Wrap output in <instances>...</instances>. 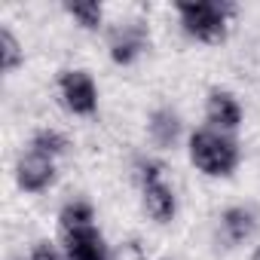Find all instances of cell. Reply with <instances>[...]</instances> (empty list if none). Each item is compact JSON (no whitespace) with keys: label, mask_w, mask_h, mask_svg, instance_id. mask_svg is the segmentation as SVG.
<instances>
[{"label":"cell","mask_w":260,"mask_h":260,"mask_svg":"<svg viewBox=\"0 0 260 260\" xmlns=\"http://www.w3.org/2000/svg\"><path fill=\"white\" fill-rule=\"evenodd\" d=\"M16 184L25 193H43L55 184V159L40 156L34 150L22 153L16 162Z\"/></svg>","instance_id":"5"},{"label":"cell","mask_w":260,"mask_h":260,"mask_svg":"<svg viewBox=\"0 0 260 260\" xmlns=\"http://www.w3.org/2000/svg\"><path fill=\"white\" fill-rule=\"evenodd\" d=\"M187 153H190V162L208 178H230L242 162L239 144L230 135L217 132V128H196V132H190Z\"/></svg>","instance_id":"1"},{"label":"cell","mask_w":260,"mask_h":260,"mask_svg":"<svg viewBox=\"0 0 260 260\" xmlns=\"http://www.w3.org/2000/svg\"><path fill=\"white\" fill-rule=\"evenodd\" d=\"M58 95L74 116H92L98 110V86L89 71H61Z\"/></svg>","instance_id":"3"},{"label":"cell","mask_w":260,"mask_h":260,"mask_svg":"<svg viewBox=\"0 0 260 260\" xmlns=\"http://www.w3.org/2000/svg\"><path fill=\"white\" fill-rule=\"evenodd\" d=\"M181 116H178V110H172V107H156L153 113H150V119H147V135H150V141L156 144V147H162V150H169V147H175L178 144V138H181Z\"/></svg>","instance_id":"10"},{"label":"cell","mask_w":260,"mask_h":260,"mask_svg":"<svg viewBox=\"0 0 260 260\" xmlns=\"http://www.w3.org/2000/svg\"><path fill=\"white\" fill-rule=\"evenodd\" d=\"M135 178H138V184H141V187L156 184V181H166V166H162L159 159L141 156V159L135 162Z\"/></svg>","instance_id":"15"},{"label":"cell","mask_w":260,"mask_h":260,"mask_svg":"<svg viewBox=\"0 0 260 260\" xmlns=\"http://www.w3.org/2000/svg\"><path fill=\"white\" fill-rule=\"evenodd\" d=\"M205 119H208V128H217V132L230 135L242 125V104L233 92L226 89H211L208 98H205Z\"/></svg>","instance_id":"6"},{"label":"cell","mask_w":260,"mask_h":260,"mask_svg":"<svg viewBox=\"0 0 260 260\" xmlns=\"http://www.w3.org/2000/svg\"><path fill=\"white\" fill-rule=\"evenodd\" d=\"M58 226H61V233H74V230L95 226V208H92V202H86V199L64 202L61 211H58Z\"/></svg>","instance_id":"11"},{"label":"cell","mask_w":260,"mask_h":260,"mask_svg":"<svg viewBox=\"0 0 260 260\" xmlns=\"http://www.w3.org/2000/svg\"><path fill=\"white\" fill-rule=\"evenodd\" d=\"M28 260H64V254L49 242V239H40L34 248H31V257Z\"/></svg>","instance_id":"16"},{"label":"cell","mask_w":260,"mask_h":260,"mask_svg":"<svg viewBox=\"0 0 260 260\" xmlns=\"http://www.w3.org/2000/svg\"><path fill=\"white\" fill-rule=\"evenodd\" d=\"M22 61H25L22 43L16 40V34L10 28H4V31H0V68H4L7 74H13V71L22 68Z\"/></svg>","instance_id":"14"},{"label":"cell","mask_w":260,"mask_h":260,"mask_svg":"<svg viewBox=\"0 0 260 260\" xmlns=\"http://www.w3.org/2000/svg\"><path fill=\"white\" fill-rule=\"evenodd\" d=\"M251 260H260V245L254 248V254H251Z\"/></svg>","instance_id":"17"},{"label":"cell","mask_w":260,"mask_h":260,"mask_svg":"<svg viewBox=\"0 0 260 260\" xmlns=\"http://www.w3.org/2000/svg\"><path fill=\"white\" fill-rule=\"evenodd\" d=\"M175 13L187 37L199 43H220L226 37V25L236 16V4L226 0H178Z\"/></svg>","instance_id":"2"},{"label":"cell","mask_w":260,"mask_h":260,"mask_svg":"<svg viewBox=\"0 0 260 260\" xmlns=\"http://www.w3.org/2000/svg\"><path fill=\"white\" fill-rule=\"evenodd\" d=\"M64 13L83 31H101V25H104V10H101V4H92V0H83V4H64Z\"/></svg>","instance_id":"12"},{"label":"cell","mask_w":260,"mask_h":260,"mask_svg":"<svg viewBox=\"0 0 260 260\" xmlns=\"http://www.w3.org/2000/svg\"><path fill=\"white\" fill-rule=\"evenodd\" d=\"M68 138L58 132V128H40V132L31 138V150L40 153V156H49V159H58L61 153H68Z\"/></svg>","instance_id":"13"},{"label":"cell","mask_w":260,"mask_h":260,"mask_svg":"<svg viewBox=\"0 0 260 260\" xmlns=\"http://www.w3.org/2000/svg\"><path fill=\"white\" fill-rule=\"evenodd\" d=\"M107 46H110V61L119 68L135 64L144 49L150 46V34L144 22H119L116 28H110L107 34Z\"/></svg>","instance_id":"4"},{"label":"cell","mask_w":260,"mask_h":260,"mask_svg":"<svg viewBox=\"0 0 260 260\" xmlns=\"http://www.w3.org/2000/svg\"><path fill=\"white\" fill-rule=\"evenodd\" d=\"M141 205H144L147 217L156 220V223H169L178 214V196H175V190L166 181L141 187Z\"/></svg>","instance_id":"8"},{"label":"cell","mask_w":260,"mask_h":260,"mask_svg":"<svg viewBox=\"0 0 260 260\" xmlns=\"http://www.w3.org/2000/svg\"><path fill=\"white\" fill-rule=\"evenodd\" d=\"M220 233L230 245H242L257 233V214L245 205H230L220 214Z\"/></svg>","instance_id":"9"},{"label":"cell","mask_w":260,"mask_h":260,"mask_svg":"<svg viewBox=\"0 0 260 260\" xmlns=\"http://www.w3.org/2000/svg\"><path fill=\"white\" fill-rule=\"evenodd\" d=\"M61 254H64V260H113L110 245L104 242V236H101L98 226L64 233Z\"/></svg>","instance_id":"7"}]
</instances>
